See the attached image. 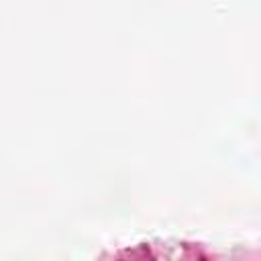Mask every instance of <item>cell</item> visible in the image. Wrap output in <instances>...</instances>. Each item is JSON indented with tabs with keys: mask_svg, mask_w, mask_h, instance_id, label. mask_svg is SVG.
Segmentation results:
<instances>
[{
	"mask_svg": "<svg viewBox=\"0 0 261 261\" xmlns=\"http://www.w3.org/2000/svg\"><path fill=\"white\" fill-rule=\"evenodd\" d=\"M120 261H153V259L147 247H137L133 251H126V257H122Z\"/></svg>",
	"mask_w": 261,
	"mask_h": 261,
	"instance_id": "6da1fadb",
	"label": "cell"
},
{
	"mask_svg": "<svg viewBox=\"0 0 261 261\" xmlns=\"http://www.w3.org/2000/svg\"><path fill=\"white\" fill-rule=\"evenodd\" d=\"M202 261H206V259H202Z\"/></svg>",
	"mask_w": 261,
	"mask_h": 261,
	"instance_id": "7a4b0ae2",
	"label": "cell"
}]
</instances>
